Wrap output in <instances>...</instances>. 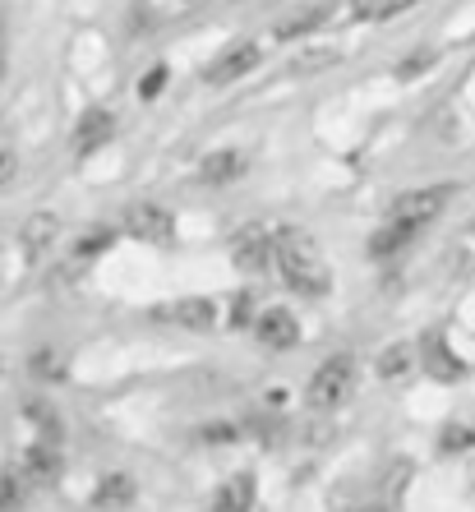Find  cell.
<instances>
[{
	"mask_svg": "<svg viewBox=\"0 0 475 512\" xmlns=\"http://www.w3.org/2000/svg\"><path fill=\"white\" fill-rule=\"evenodd\" d=\"M434 65H439V51H411V56H406L402 60V65H397V79H402V84H406V79H416V74H425V70H434Z\"/></svg>",
	"mask_w": 475,
	"mask_h": 512,
	"instance_id": "d4e9b609",
	"label": "cell"
},
{
	"mask_svg": "<svg viewBox=\"0 0 475 512\" xmlns=\"http://www.w3.org/2000/svg\"><path fill=\"white\" fill-rule=\"evenodd\" d=\"M254 337H259L268 351H291V346L300 342V323L291 310L268 305V310H259V319H254Z\"/></svg>",
	"mask_w": 475,
	"mask_h": 512,
	"instance_id": "ba28073f",
	"label": "cell"
},
{
	"mask_svg": "<svg viewBox=\"0 0 475 512\" xmlns=\"http://www.w3.org/2000/svg\"><path fill=\"white\" fill-rule=\"evenodd\" d=\"M416 0H351V14L365 19V24H383V19H397L402 10H411Z\"/></svg>",
	"mask_w": 475,
	"mask_h": 512,
	"instance_id": "d6986e66",
	"label": "cell"
},
{
	"mask_svg": "<svg viewBox=\"0 0 475 512\" xmlns=\"http://www.w3.org/2000/svg\"><path fill=\"white\" fill-rule=\"evenodd\" d=\"M28 489V476H14V471H5V476H0V512H19L24 508V494Z\"/></svg>",
	"mask_w": 475,
	"mask_h": 512,
	"instance_id": "603a6c76",
	"label": "cell"
},
{
	"mask_svg": "<svg viewBox=\"0 0 475 512\" xmlns=\"http://www.w3.org/2000/svg\"><path fill=\"white\" fill-rule=\"evenodd\" d=\"M360 512H383V508H360Z\"/></svg>",
	"mask_w": 475,
	"mask_h": 512,
	"instance_id": "1f68e13d",
	"label": "cell"
},
{
	"mask_svg": "<svg viewBox=\"0 0 475 512\" xmlns=\"http://www.w3.org/2000/svg\"><path fill=\"white\" fill-rule=\"evenodd\" d=\"M245 153H236V148H217V153H208L199 162V185H231V180L245 176Z\"/></svg>",
	"mask_w": 475,
	"mask_h": 512,
	"instance_id": "30bf717a",
	"label": "cell"
},
{
	"mask_svg": "<svg viewBox=\"0 0 475 512\" xmlns=\"http://www.w3.org/2000/svg\"><path fill=\"white\" fill-rule=\"evenodd\" d=\"M351 383H356V356H328L314 370V379H309V406H319V411H333V406H342V397L351 393Z\"/></svg>",
	"mask_w": 475,
	"mask_h": 512,
	"instance_id": "3957f363",
	"label": "cell"
},
{
	"mask_svg": "<svg viewBox=\"0 0 475 512\" xmlns=\"http://www.w3.org/2000/svg\"><path fill=\"white\" fill-rule=\"evenodd\" d=\"M420 231H425V227H411V222H397V217H388V222H383V227L369 236V254H374V259H392V254H402L406 245L420 236Z\"/></svg>",
	"mask_w": 475,
	"mask_h": 512,
	"instance_id": "4fadbf2b",
	"label": "cell"
},
{
	"mask_svg": "<svg viewBox=\"0 0 475 512\" xmlns=\"http://www.w3.org/2000/svg\"><path fill=\"white\" fill-rule=\"evenodd\" d=\"M111 134H116V120H111V111H102V107L84 111V116H79V125H74V153H79V157L97 153V148H102Z\"/></svg>",
	"mask_w": 475,
	"mask_h": 512,
	"instance_id": "9c48e42d",
	"label": "cell"
},
{
	"mask_svg": "<svg viewBox=\"0 0 475 512\" xmlns=\"http://www.w3.org/2000/svg\"><path fill=\"white\" fill-rule=\"evenodd\" d=\"M56 236H60V217L56 213H33L24 222V231H19V245H24V254L37 263L51 245H56Z\"/></svg>",
	"mask_w": 475,
	"mask_h": 512,
	"instance_id": "8fae6325",
	"label": "cell"
},
{
	"mask_svg": "<svg viewBox=\"0 0 475 512\" xmlns=\"http://www.w3.org/2000/svg\"><path fill=\"white\" fill-rule=\"evenodd\" d=\"M277 268H282V282L305 300L328 296V286H333L328 259H323V250L314 245L309 231H296V227L277 231Z\"/></svg>",
	"mask_w": 475,
	"mask_h": 512,
	"instance_id": "6da1fadb",
	"label": "cell"
},
{
	"mask_svg": "<svg viewBox=\"0 0 475 512\" xmlns=\"http://www.w3.org/2000/svg\"><path fill=\"white\" fill-rule=\"evenodd\" d=\"M254 476L250 471H240V476H231L226 485H217L213 494V508L208 512H254Z\"/></svg>",
	"mask_w": 475,
	"mask_h": 512,
	"instance_id": "5bb4252c",
	"label": "cell"
},
{
	"mask_svg": "<svg viewBox=\"0 0 475 512\" xmlns=\"http://www.w3.org/2000/svg\"><path fill=\"white\" fill-rule=\"evenodd\" d=\"M167 84H171V70H167V65H153V70L139 79V97H143V102H153V97L162 93Z\"/></svg>",
	"mask_w": 475,
	"mask_h": 512,
	"instance_id": "484cf974",
	"label": "cell"
},
{
	"mask_svg": "<svg viewBox=\"0 0 475 512\" xmlns=\"http://www.w3.org/2000/svg\"><path fill=\"white\" fill-rule=\"evenodd\" d=\"M452 194H457V185H425V190H406V194H397V199H392L388 217L411 222V227H429V222L448 208Z\"/></svg>",
	"mask_w": 475,
	"mask_h": 512,
	"instance_id": "277c9868",
	"label": "cell"
},
{
	"mask_svg": "<svg viewBox=\"0 0 475 512\" xmlns=\"http://www.w3.org/2000/svg\"><path fill=\"white\" fill-rule=\"evenodd\" d=\"M125 236L143 240V245H171L176 240V217L162 203H130L125 208Z\"/></svg>",
	"mask_w": 475,
	"mask_h": 512,
	"instance_id": "5b68a950",
	"label": "cell"
},
{
	"mask_svg": "<svg viewBox=\"0 0 475 512\" xmlns=\"http://www.w3.org/2000/svg\"><path fill=\"white\" fill-rule=\"evenodd\" d=\"M0 79H5V42H0Z\"/></svg>",
	"mask_w": 475,
	"mask_h": 512,
	"instance_id": "4dcf8cb0",
	"label": "cell"
},
{
	"mask_svg": "<svg viewBox=\"0 0 475 512\" xmlns=\"http://www.w3.org/2000/svg\"><path fill=\"white\" fill-rule=\"evenodd\" d=\"M14 176H19V157H14V153H0V190H5Z\"/></svg>",
	"mask_w": 475,
	"mask_h": 512,
	"instance_id": "f1b7e54d",
	"label": "cell"
},
{
	"mask_svg": "<svg viewBox=\"0 0 475 512\" xmlns=\"http://www.w3.org/2000/svg\"><path fill=\"white\" fill-rule=\"evenodd\" d=\"M24 476L28 485H51V480L60 476V453L56 443H33L24 453Z\"/></svg>",
	"mask_w": 475,
	"mask_h": 512,
	"instance_id": "9a60e30c",
	"label": "cell"
},
{
	"mask_svg": "<svg viewBox=\"0 0 475 512\" xmlns=\"http://www.w3.org/2000/svg\"><path fill=\"white\" fill-rule=\"evenodd\" d=\"M328 5H309V10H296L291 14V19H282V24H277V42H296V37H305V33H314V28L319 24H328Z\"/></svg>",
	"mask_w": 475,
	"mask_h": 512,
	"instance_id": "2e32d148",
	"label": "cell"
},
{
	"mask_svg": "<svg viewBox=\"0 0 475 512\" xmlns=\"http://www.w3.org/2000/svg\"><path fill=\"white\" fill-rule=\"evenodd\" d=\"M93 503L97 508H130L134 503V480L130 476H107L102 485H97Z\"/></svg>",
	"mask_w": 475,
	"mask_h": 512,
	"instance_id": "ffe728a7",
	"label": "cell"
},
{
	"mask_svg": "<svg viewBox=\"0 0 475 512\" xmlns=\"http://www.w3.org/2000/svg\"><path fill=\"white\" fill-rule=\"evenodd\" d=\"M250 319H259V314H254V296L250 291H240V296L231 300V310H226V323H231V328H245Z\"/></svg>",
	"mask_w": 475,
	"mask_h": 512,
	"instance_id": "4316f807",
	"label": "cell"
},
{
	"mask_svg": "<svg viewBox=\"0 0 475 512\" xmlns=\"http://www.w3.org/2000/svg\"><path fill=\"white\" fill-rule=\"evenodd\" d=\"M411 365H416V346L397 342V346H388V351L379 356V379H402Z\"/></svg>",
	"mask_w": 475,
	"mask_h": 512,
	"instance_id": "44dd1931",
	"label": "cell"
},
{
	"mask_svg": "<svg viewBox=\"0 0 475 512\" xmlns=\"http://www.w3.org/2000/svg\"><path fill=\"white\" fill-rule=\"evenodd\" d=\"M250 429L259 434V439H273V434H277V416H254Z\"/></svg>",
	"mask_w": 475,
	"mask_h": 512,
	"instance_id": "f546056e",
	"label": "cell"
},
{
	"mask_svg": "<svg viewBox=\"0 0 475 512\" xmlns=\"http://www.w3.org/2000/svg\"><path fill=\"white\" fill-rule=\"evenodd\" d=\"M231 263H236L240 273H268L277 263V231L263 227V222H250V227H240L236 236H231Z\"/></svg>",
	"mask_w": 475,
	"mask_h": 512,
	"instance_id": "7a4b0ae2",
	"label": "cell"
},
{
	"mask_svg": "<svg viewBox=\"0 0 475 512\" xmlns=\"http://www.w3.org/2000/svg\"><path fill=\"white\" fill-rule=\"evenodd\" d=\"M24 416H28V425L37 429V439H42V443H60L65 425H60V411H56L51 402H28Z\"/></svg>",
	"mask_w": 475,
	"mask_h": 512,
	"instance_id": "e0dca14e",
	"label": "cell"
},
{
	"mask_svg": "<svg viewBox=\"0 0 475 512\" xmlns=\"http://www.w3.org/2000/svg\"><path fill=\"white\" fill-rule=\"evenodd\" d=\"M240 439V425L231 420H213V425H203V443H236Z\"/></svg>",
	"mask_w": 475,
	"mask_h": 512,
	"instance_id": "83f0119b",
	"label": "cell"
},
{
	"mask_svg": "<svg viewBox=\"0 0 475 512\" xmlns=\"http://www.w3.org/2000/svg\"><path fill=\"white\" fill-rule=\"evenodd\" d=\"M28 374H33L37 383H60L65 379V360H60L56 346H37L33 356H28Z\"/></svg>",
	"mask_w": 475,
	"mask_h": 512,
	"instance_id": "ac0fdd59",
	"label": "cell"
},
{
	"mask_svg": "<svg viewBox=\"0 0 475 512\" xmlns=\"http://www.w3.org/2000/svg\"><path fill=\"white\" fill-rule=\"evenodd\" d=\"M111 245H116V231H111V227H97V231H88V236L74 245V254H79V259H97V254L111 250Z\"/></svg>",
	"mask_w": 475,
	"mask_h": 512,
	"instance_id": "cb8c5ba5",
	"label": "cell"
},
{
	"mask_svg": "<svg viewBox=\"0 0 475 512\" xmlns=\"http://www.w3.org/2000/svg\"><path fill=\"white\" fill-rule=\"evenodd\" d=\"M466 448H475V429L471 425H448L439 434V457H457V453H466Z\"/></svg>",
	"mask_w": 475,
	"mask_h": 512,
	"instance_id": "7402d4cb",
	"label": "cell"
},
{
	"mask_svg": "<svg viewBox=\"0 0 475 512\" xmlns=\"http://www.w3.org/2000/svg\"><path fill=\"white\" fill-rule=\"evenodd\" d=\"M420 365H425L429 379H439V383H452V379H462L466 374V365L452 356V346H443V337H425V346H420Z\"/></svg>",
	"mask_w": 475,
	"mask_h": 512,
	"instance_id": "7c38bea8",
	"label": "cell"
},
{
	"mask_svg": "<svg viewBox=\"0 0 475 512\" xmlns=\"http://www.w3.org/2000/svg\"><path fill=\"white\" fill-rule=\"evenodd\" d=\"M153 319L162 323H180V328H199V333H208L217 323V300L208 296H185V300H167V305H157Z\"/></svg>",
	"mask_w": 475,
	"mask_h": 512,
	"instance_id": "52a82bcc",
	"label": "cell"
},
{
	"mask_svg": "<svg viewBox=\"0 0 475 512\" xmlns=\"http://www.w3.org/2000/svg\"><path fill=\"white\" fill-rule=\"evenodd\" d=\"M259 42H236V47H226L213 56V65L203 70V84H213V88H226V84H236V79H245L250 70H259Z\"/></svg>",
	"mask_w": 475,
	"mask_h": 512,
	"instance_id": "8992f818",
	"label": "cell"
}]
</instances>
